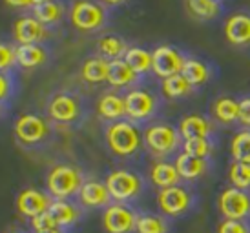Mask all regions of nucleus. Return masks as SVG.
<instances>
[{"label": "nucleus", "mask_w": 250, "mask_h": 233, "mask_svg": "<svg viewBox=\"0 0 250 233\" xmlns=\"http://www.w3.org/2000/svg\"><path fill=\"white\" fill-rule=\"evenodd\" d=\"M49 206H51V202H49L48 195L35 190V188H28V190L19 193V197H17V210L29 219L48 212Z\"/></svg>", "instance_id": "11"}, {"label": "nucleus", "mask_w": 250, "mask_h": 233, "mask_svg": "<svg viewBox=\"0 0 250 233\" xmlns=\"http://www.w3.org/2000/svg\"><path fill=\"white\" fill-rule=\"evenodd\" d=\"M71 22L77 29L93 31L104 24V11L97 4H91L86 0H77L71 7Z\"/></svg>", "instance_id": "5"}, {"label": "nucleus", "mask_w": 250, "mask_h": 233, "mask_svg": "<svg viewBox=\"0 0 250 233\" xmlns=\"http://www.w3.org/2000/svg\"><path fill=\"white\" fill-rule=\"evenodd\" d=\"M33 13H35V19L41 24H53V22L61 20L62 7L59 6L57 2H44V4L33 6Z\"/></svg>", "instance_id": "31"}, {"label": "nucleus", "mask_w": 250, "mask_h": 233, "mask_svg": "<svg viewBox=\"0 0 250 233\" xmlns=\"http://www.w3.org/2000/svg\"><path fill=\"white\" fill-rule=\"evenodd\" d=\"M181 75L187 78L192 86H199V84L207 82L210 77V71L207 68V64H203L201 60H195V58H185V66Z\"/></svg>", "instance_id": "25"}, {"label": "nucleus", "mask_w": 250, "mask_h": 233, "mask_svg": "<svg viewBox=\"0 0 250 233\" xmlns=\"http://www.w3.org/2000/svg\"><path fill=\"white\" fill-rule=\"evenodd\" d=\"M31 226H33L35 232H48V230H57V228H59L55 219L51 217L49 212H44V213H41V215L33 217V219H31Z\"/></svg>", "instance_id": "36"}, {"label": "nucleus", "mask_w": 250, "mask_h": 233, "mask_svg": "<svg viewBox=\"0 0 250 233\" xmlns=\"http://www.w3.org/2000/svg\"><path fill=\"white\" fill-rule=\"evenodd\" d=\"M225 37L232 46H249L250 44V15L236 13L229 17L225 24Z\"/></svg>", "instance_id": "13"}, {"label": "nucleus", "mask_w": 250, "mask_h": 233, "mask_svg": "<svg viewBox=\"0 0 250 233\" xmlns=\"http://www.w3.org/2000/svg\"><path fill=\"white\" fill-rule=\"evenodd\" d=\"M99 51L104 57L115 60V58H121V55H126V42L119 37H113V35H108V37H103L101 40L97 42Z\"/></svg>", "instance_id": "30"}, {"label": "nucleus", "mask_w": 250, "mask_h": 233, "mask_svg": "<svg viewBox=\"0 0 250 233\" xmlns=\"http://www.w3.org/2000/svg\"><path fill=\"white\" fill-rule=\"evenodd\" d=\"M153 58V73L161 78H168V77L179 75L185 66V58L181 57V53L177 49H174L172 46H159L152 53Z\"/></svg>", "instance_id": "6"}, {"label": "nucleus", "mask_w": 250, "mask_h": 233, "mask_svg": "<svg viewBox=\"0 0 250 233\" xmlns=\"http://www.w3.org/2000/svg\"><path fill=\"white\" fill-rule=\"evenodd\" d=\"M217 233H250L249 226L241 222V220H223L219 228H217Z\"/></svg>", "instance_id": "37"}, {"label": "nucleus", "mask_w": 250, "mask_h": 233, "mask_svg": "<svg viewBox=\"0 0 250 233\" xmlns=\"http://www.w3.org/2000/svg\"><path fill=\"white\" fill-rule=\"evenodd\" d=\"M125 102L126 115L130 116V118H135V120H145L155 110V98L148 91H143V89L130 91L125 97Z\"/></svg>", "instance_id": "12"}, {"label": "nucleus", "mask_w": 250, "mask_h": 233, "mask_svg": "<svg viewBox=\"0 0 250 233\" xmlns=\"http://www.w3.org/2000/svg\"><path fill=\"white\" fill-rule=\"evenodd\" d=\"M210 131H212V126L201 115H188L179 124V135L185 137V140H188V138H208Z\"/></svg>", "instance_id": "17"}, {"label": "nucleus", "mask_w": 250, "mask_h": 233, "mask_svg": "<svg viewBox=\"0 0 250 233\" xmlns=\"http://www.w3.org/2000/svg\"><path fill=\"white\" fill-rule=\"evenodd\" d=\"M79 197H81V202H83L86 208H103L110 202L111 195L108 192L106 184H101V182H84L81 192H79Z\"/></svg>", "instance_id": "16"}, {"label": "nucleus", "mask_w": 250, "mask_h": 233, "mask_svg": "<svg viewBox=\"0 0 250 233\" xmlns=\"http://www.w3.org/2000/svg\"><path fill=\"white\" fill-rule=\"evenodd\" d=\"M7 6H13V7H28V6H35L33 0H6Z\"/></svg>", "instance_id": "41"}, {"label": "nucleus", "mask_w": 250, "mask_h": 233, "mask_svg": "<svg viewBox=\"0 0 250 233\" xmlns=\"http://www.w3.org/2000/svg\"><path fill=\"white\" fill-rule=\"evenodd\" d=\"M212 151V142L208 138H188L185 140V153L199 158H207Z\"/></svg>", "instance_id": "35"}, {"label": "nucleus", "mask_w": 250, "mask_h": 233, "mask_svg": "<svg viewBox=\"0 0 250 233\" xmlns=\"http://www.w3.org/2000/svg\"><path fill=\"white\" fill-rule=\"evenodd\" d=\"M229 177L230 182L234 184V188H239V190L250 188V158L236 160L234 164L230 166Z\"/></svg>", "instance_id": "28"}, {"label": "nucleus", "mask_w": 250, "mask_h": 233, "mask_svg": "<svg viewBox=\"0 0 250 233\" xmlns=\"http://www.w3.org/2000/svg\"><path fill=\"white\" fill-rule=\"evenodd\" d=\"M49 116L57 122H71L79 116V104L70 95H57L49 102Z\"/></svg>", "instance_id": "15"}, {"label": "nucleus", "mask_w": 250, "mask_h": 233, "mask_svg": "<svg viewBox=\"0 0 250 233\" xmlns=\"http://www.w3.org/2000/svg\"><path fill=\"white\" fill-rule=\"evenodd\" d=\"M103 224L108 233H130L137 224V217L130 208L123 204H113L106 208L103 215Z\"/></svg>", "instance_id": "8"}, {"label": "nucleus", "mask_w": 250, "mask_h": 233, "mask_svg": "<svg viewBox=\"0 0 250 233\" xmlns=\"http://www.w3.org/2000/svg\"><path fill=\"white\" fill-rule=\"evenodd\" d=\"M106 188L110 192L111 199L115 200H128L133 199L141 192V178L132 172L117 170L111 172L106 178Z\"/></svg>", "instance_id": "4"}, {"label": "nucleus", "mask_w": 250, "mask_h": 233, "mask_svg": "<svg viewBox=\"0 0 250 233\" xmlns=\"http://www.w3.org/2000/svg\"><path fill=\"white\" fill-rule=\"evenodd\" d=\"M239 120L245 126H250V98L239 100Z\"/></svg>", "instance_id": "39"}, {"label": "nucleus", "mask_w": 250, "mask_h": 233, "mask_svg": "<svg viewBox=\"0 0 250 233\" xmlns=\"http://www.w3.org/2000/svg\"><path fill=\"white\" fill-rule=\"evenodd\" d=\"M83 188V175L71 166H55L48 175V190L51 195L59 199L70 197L81 192Z\"/></svg>", "instance_id": "2"}, {"label": "nucleus", "mask_w": 250, "mask_h": 233, "mask_svg": "<svg viewBox=\"0 0 250 233\" xmlns=\"http://www.w3.org/2000/svg\"><path fill=\"white\" fill-rule=\"evenodd\" d=\"M125 60L128 62V66H130L137 75H143L146 71H150L153 66L152 53H148L146 49H141V48L128 49L125 55Z\"/></svg>", "instance_id": "26"}, {"label": "nucleus", "mask_w": 250, "mask_h": 233, "mask_svg": "<svg viewBox=\"0 0 250 233\" xmlns=\"http://www.w3.org/2000/svg\"><path fill=\"white\" fill-rule=\"evenodd\" d=\"M15 135L26 144H35L48 135V124L37 115H22L15 122Z\"/></svg>", "instance_id": "9"}, {"label": "nucleus", "mask_w": 250, "mask_h": 233, "mask_svg": "<svg viewBox=\"0 0 250 233\" xmlns=\"http://www.w3.org/2000/svg\"><path fill=\"white\" fill-rule=\"evenodd\" d=\"M97 111L103 118H108V120L121 118V116L126 115L125 98H121L119 95H113V93H108V95H104L99 100Z\"/></svg>", "instance_id": "22"}, {"label": "nucleus", "mask_w": 250, "mask_h": 233, "mask_svg": "<svg viewBox=\"0 0 250 233\" xmlns=\"http://www.w3.org/2000/svg\"><path fill=\"white\" fill-rule=\"evenodd\" d=\"M146 146L157 153V155H165L174 151L179 144V133L167 124H155L152 128H148L145 133Z\"/></svg>", "instance_id": "7"}, {"label": "nucleus", "mask_w": 250, "mask_h": 233, "mask_svg": "<svg viewBox=\"0 0 250 233\" xmlns=\"http://www.w3.org/2000/svg\"><path fill=\"white\" fill-rule=\"evenodd\" d=\"M35 2V6L37 4H44V2H53V0H33Z\"/></svg>", "instance_id": "44"}, {"label": "nucleus", "mask_w": 250, "mask_h": 233, "mask_svg": "<svg viewBox=\"0 0 250 233\" xmlns=\"http://www.w3.org/2000/svg\"><path fill=\"white\" fill-rule=\"evenodd\" d=\"M9 233H22V232H9Z\"/></svg>", "instance_id": "45"}, {"label": "nucleus", "mask_w": 250, "mask_h": 233, "mask_svg": "<svg viewBox=\"0 0 250 233\" xmlns=\"http://www.w3.org/2000/svg\"><path fill=\"white\" fill-rule=\"evenodd\" d=\"M103 2H106V4H123L126 0H103Z\"/></svg>", "instance_id": "42"}, {"label": "nucleus", "mask_w": 250, "mask_h": 233, "mask_svg": "<svg viewBox=\"0 0 250 233\" xmlns=\"http://www.w3.org/2000/svg\"><path fill=\"white\" fill-rule=\"evenodd\" d=\"M175 168H177V172H179V177L190 180V178L201 177L203 173L207 172V162H205V158L183 153V155H179L177 160H175Z\"/></svg>", "instance_id": "20"}, {"label": "nucleus", "mask_w": 250, "mask_h": 233, "mask_svg": "<svg viewBox=\"0 0 250 233\" xmlns=\"http://www.w3.org/2000/svg\"><path fill=\"white\" fill-rule=\"evenodd\" d=\"M135 230L139 233H167V222L155 215H139Z\"/></svg>", "instance_id": "33"}, {"label": "nucleus", "mask_w": 250, "mask_h": 233, "mask_svg": "<svg viewBox=\"0 0 250 233\" xmlns=\"http://www.w3.org/2000/svg\"><path fill=\"white\" fill-rule=\"evenodd\" d=\"M214 115L219 122L230 124L234 120H239V102L230 98V97H223L214 104Z\"/></svg>", "instance_id": "27"}, {"label": "nucleus", "mask_w": 250, "mask_h": 233, "mask_svg": "<svg viewBox=\"0 0 250 233\" xmlns=\"http://www.w3.org/2000/svg\"><path fill=\"white\" fill-rule=\"evenodd\" d=\"M219 212L230 220H241L250 215V195L239 188H227L223 190L217 199Z\"/></svg>", "instance_id": "3"}, {"label": "nucleus", "mask_w": 250, "mask_h": 233, "mask_svg": "<svg viewBox=\"0 0 250 233\" xmlns=\"http://www.w3.org/2000/svg\"><path fill=\"white\" fill-rule=\"evenodd\" d=\"M106 140L110 150L115 155L126 157V155H132L139 150L141 146V135L137 128L132 126L130 122H115L111 124L108 131H106Z\"/></svg>", "instance_id": "1"}, {"label": "nucleus", "mask_w": 250, "mask_h": 233, "mask_svg": "<svg viewBox=\"0 0 250 233\" xmlns=\"http://www.w3.org/2000/svg\"><path fill=\"white\" fill-rule=\"evenodd\" d=\"M13 35L17 42H21V46H26V44H37L39 40H42L46 37V29H44V24H41L37 19L22 17L15 22Z\"/></svg>", "instance_id": "14"}, {"label": "nucleus", "mask_w": 250, "mask_h": 233, "mask_svg": "<svg viewBox=\"0 0 250 233\" xmlns=\"http://www.w3.org/2000/svg\"><path fill=\"white\" fill-rule=\"evenodd\" d=\"M35 233H62V232L57 228V230H48V232H35Z\"/></svg>", "instance_id": "43"}, {"label": "nucleus", "mask_w": 250, "mask_h": 233, "mask_svg": "<svg viewBox=\"0 0 250 233\" xmlns=\"http://www.w3.org/2000/svg\"><path fill=\"white\" fill-rule=\"evenodd\" d=\"M17 62L22 68H35L46 62V51L37 44H26L17 48Z\"/></svg>", "instance_id": "24"}, {"label": "nucleus", "mask_w": 250, "mask_h": 233, "mask_svg": "<svg viewBox=\"0 0 250 233\" xmlns=\"http://www.w3.org/2000/svg\"><path fill=\"white\" fill-rule=\"evenodd\" d=\"M150 178L155 186H159L161 190L165 188H172V186H177L179 182V172L175 164H168V162H157L153 164L152 172H150Z\"/></svg>", "instance_id": "19"}, {"label": "nucleus", "mask_w": 250, "mask_h": 233, "mask_svg": "<svg viewBox=\"0 0 250 233\" xmlns=\"http://www.w3.org/2000/svg\"><path fill=\"white\" fill-rule=\"evenodd\" d=\"M17 62V48H11L9 44H2L0 48V68L6 69Z\"/></svg>", "instance_id": "38"}, {"label": "nucleus", "mask_w": 250, "mask_h": 233, "mask_svg": "<svg viewBox=\"0 0 250 233\" xmlns=\"http://www.w3.org/2000/svg\"><path fill=\"white\" fill-rule=\"evenodd\" d=\"M190 195L187 190H183L181 186H172V188H165L161 190L157 195V202H159L161 212L165 215H181L183 212H187L190 206Z\"/></svg>", "instance_id": "10"}, {"label": "nucleus", "mask_w": 250, "mask_h": 233, "mask_svg": "<svg viewBox=\"0 0 250 233\" xmlns=\"http://www.w3.org/2000/svg\"><path fill=\"white\" fill-rule=\"evenodd\" d=\"M188 9L199 19H214L219 13V6L214 0H187Z\"/></svg>", "instance_id": "32"}, {"label": "nucleus", "mask_w": 250, "mask_h": 233, "mask_svg": "<svg viewBox=\"0 0 250 233\" xmlns=\"http://www.w3.org/2000/svg\"><path fill=\"white\" fill-rule=\"evenodd\" d=\"M108 64L110 62H106L101 57L86 60L83 64V69H81L83 78L90 84H99L103 82V80H108Z\"/></svg>", "instance_id": "23"}, {"label": "nucleus", "mask_w": 250, "mask_h": 233, "mask_svg": "<svg viewBox=\"0 0 250 233\" xmlns=\"http://www.w3.org/2000/svg\"><path fill=\"white\" fill-rule=\"evenodd\" d=\"M7 93H9V82H7V77L2 75L0 77V98L4 100L7 97Z\"/></svg>", "instance_id": "40"}, {"label": "nucleus", "mask_w": 250, "mask_h": 233, "mask_svg": "<svg viewBox=\"0 0 250 233\" xmlns=\"http://www.w3.org/2000/svg\"><path fill=\"white\" fill-rule=\"evenodd\" d=\"M48 212L55 219L57 226H71V224H75L77 220L81 219V212L73 204L66 202V200H55V202H51Z\"/></svg>", "instance_id": "21"}, {"label": "nucleus", "mask_w": 250, "mask_h": 233, "mask_svg": "<svg viewBox=\"0 0 250 233\" xmlns=\"http://www.w3.org/2000/svg\"><path fill=\"white\" fill-rule=\"evenodd\" d=\"M214 2H221V0H214Z\"/></svg>", "instance_id": "46"}, {"label": "nucleus", "mask_w": 250, "mask_h": 233, "mask_svg": "<svg viewBox=\"0 0 250 233\" xmlns=\"http://www.w3.org/2000/svg\"><path fill=\"white\" fill-rule=\"evenodd\" d=\"M230 151L236 160L250 158V131H239L236 137L232 138Z\"/></svg>", "instance_id": "34"}, {"label": "nucleus", "mask_w": 250, "mask_h": 233, "mask_svg": "<svg viewBox=\"0 0 250 233\" xmlns=\"http://www.w3.org/2000/svg\"><path fill=\"white\" fill-rule=\"evenodd\" d=\"M190 89H192V84L188 82L181 73L174 77H168V78H163V93H165L168 98L185 97L190 93Z\"/></svg>", "instance_id": "29"}, {"label": "nucleus", "mask_w": 250, "mask_h": 233, "mask_svg": "<svg viewBox=\"0 0 250 233\" xmlns=\"http://www.w3.org/2000/svg\"><path fill=\"white\" fill-rule=\"evenodd\" d=\"M137 73L133 71L125 58H115L108 64V82L115 88H125L128 84L135 82Z\"/></svg>", "instance_id": "18"}]
</instances>
